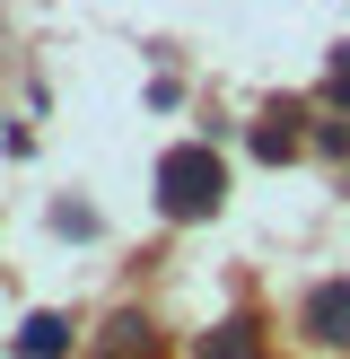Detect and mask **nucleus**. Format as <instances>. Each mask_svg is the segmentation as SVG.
Segmentation results:
<instances>
[{
    "label": "nucleus",
    "mask_w": 350,
    "mask_h": 359,
    "mask_svg": "<svg viewBox=\"0 0 350 359\" xmlns=\"http://www.w3.org/2000/svg\"><path fill=\"white\" fill-rule=\"evenodd\" d=\"M219 158L210 149H167V167H158V202H167V219H202V210H219Z\"/></svg>",
    "instance_id": "obj_1"
},
{
    "label": "nucleus",
    "mask_w": 350,
    "mask_h": 359,
    "mask_svg": "<svg viewBox=\"0 0 350 359\" xmlns=\"http://www.w3.org/2000/svg\"><path fill=\"white\" fill-rule=\"evenodd\" d=\"M307 333H315V342H332V351H350V280H332V290L307 298Z\"/></svg>",
    "instance_id": "obj_2"
},
{
    "label": "nucleus",
    "mask_w": 350,
    "mask_h": 359,
    "mask_svg": "<svg viewBox=\"0 0 350 359\" xmlns=\"http://www.w3.org/2000/svg\"><path fill=\"white\" fill-rule=\"evenodd\" d=\"M18 351H27V359H62V351H70V325H62V316H35Z\"/></svg>",
    "instance_id": "obj_3"
},
{
    "label": "nucleus",
    "mask_w": 350,
    "mask_h": 359,
    "mask_svg": "<svg viewBox=\"0 0 350 359\" xmlns=\"http://www.w3.org/2000/svg\"><path fill=\"white\" fill-rule=\"evenodd\" d=\"M202 359H254V333H245V325H219V342H202Z\"/></svg>",
    "instance_id": "obj_4"
}]
</instances>
